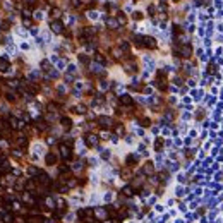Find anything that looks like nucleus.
I'll list each match as a JSON object with an SVG mask.
<instances>
[{
	"instance_id": "obj_1",
	"label": "nucleus",
	"mask_w": 223,
	"mask_h": 223,
	"mask_svg": "<svg viewBox=\"0 0 223 223\" xmlns=\"http://www.w3.org/2000/svg\"><path fill=\"white\" fill-rule=\"evenodd\" d=\"M52 31H53L55 35H60V33L64 31V24H62V22H58V21L52 22Z\"/></svg>"
},
{
	"instance_id": "obj_2",
	"label": "nucleus",
	"mask_w": 223,
	"mask_h": 223,
	"mask_svg": "<svg viewBox=\"0 0 223 223\" xmlns=\"http://www.w3.org/2000/svg\"><path fill=\"white\" fill-rule=\"evenodd\" d=\"M60 154H62V158H69V156H71V149H69V146L62 144V146H60Z\"/></svg>"
},
{
	"instance_id": "obj_3",
	"label": "nucleus",
	"mask_w": 223,
	"mask_h": 223,
	"mask_svg": "<svg viewBox=\"0 0 223 223\" xmlns=\"http://www.w3.org/2000/svg\"><path fill=\"white\" fill-rule=\"evenodd\" d=\"M55 163H57V154L48 153L46 154V165H55Z\"/></svg>"
},
{
	"instance_id": "obj_4",
	"label": "nucleus",
	"mask_w": 223,
	"mask_h": 223,
	"mask_svg": "<svg viewBox=\"0 0 223 223\" xmlns=\"http://www.w3.org/2000/svg\"><path fill=\"white\" fill-rule=\"evenodd\" d=\"M96 143H98V139H96V136H93V134H89L86 137V144L88 146H96Z\"/></svg>"
},
{
	"instance_id": "obj_5",
	"label": "nucleus",
	"mask_w": 223,
	"mask_h": 223,
	"mask_svg": "<svg viewBox=\"0 0 223 223\" xmlns=\"http://www.w3.org/2000/svg\"><path fill=\"white\" fill-rule=\"evenodd\" d=\"M110 124H112V120L108 117H101V118H100V125H101V127H110Z\"/></svg>"
},
{
	"instance_id": "obj_6",
	"label": "nucleus",
	"mask_w": 223,
	"mask_h": 223,
	"mask_svg": "<svg viewBox=\"0 0 223 223\" xmlns=\"http://www.w3.org/2000/svg\"><path fill=\"white\" fill-rule=\"evenodd\" d=\"M2 218H3V222H5V223H12V222H14V216H12L10 213H3V215H2Z\"/></svg>"
},
{
	"instance_id": "obj_7",
	"label": "nucleus",
	"mask_w": 223,
	"mask_h": 223,
	"mask_svg": "<svg viewBox=\"0 0 223 223\" xmlns=\"http://www.w3.org/2000/svg\"><path fill=\"white\" fill-rule=\"evenodd\" d=\"M60 122H62V125H64L65 129H71V124H72V122H71V118H65V117H64Z\"/></svg>"
},
{
	"instance_id": "obj_8",
	"label": "nucleus",
	"mask_w": 223,
	"mask_h": 223,
	"mask_svg": "<svg viewBox=\"0 0 223 223\" xmlns=\"http://www.w3.org/2000/svg\"><path fill=\"white\" fill-rule=\"evenodd\" d=\"M180 53H182V57H189L190 55V48L189 46H182L180 48Z\"/></svg>"
},
{
	"instance_id": "obj_9",
	"label": "nucleus",
	"mask_w": 223,
	"mask_h": 223,
	"mask_svg": "<svg viewBox=\"0 0 223 223\" xmlns=\"http://www.w3.org/2000/svg\"><path fill=\"white\" fill-rule=\"evenodd\" d=\"M144 41H146V46H149V48H154V39L153 38H144Z\"/></svg>"
},
{
	"instance_id": "obj_10",
	"label": "nucleus",
	"mask_w": 223,
	"mask_h": 223,
	"mask_svg": "<svg viewBox=\"0 0 223 223\" xmlns=\"http://www.w3.org/2000/svg\"><path fill=\"white\" fill-rule=\"evenodd\" d=\"M120 101H122V103H125V105H130V103H132V98L127 96V94H124V96L120 98Z\"/></svg>"
},
{
	"instance_id": "obj_11",
	"label": "nucleus",
	"mask_w": 223,
	"mask_h": 223,
	"mask_svg": "<svg viewBox=\"0 0 223 223\" xmlns=\"http://www.w3.org/2000/svg\"><path fill=\"white\" fill-rule=\"evenodd\" d=\"M7 60L5 58H0V71H7Z\"/></svg>"
},
{
	"instance_id": "obj_12",
	"label": "nucleus",
	"mask_w": 223,
	"mask_h": 223,
	"mask_svg": "<svg viewBox=\"0 0 223 223\" xmlns=\"http://www.w3.org/2000/svg\"><path fill=\"white\" fill-rule=\"evenodd\" d=\"M122 192H124V194H125V196H130V194H132V187H124V190H122Z\"/></svg>"
},
{
	"instance_id": "obj_13",
	"label": "nucleus",
	"mask_w": 223,
	"mask_h": 223,
	"mask_svg": "<svg viewBox=\"0 0 223 223\" xmlns=\"http://www.w3.org/2000/svg\"><path fill=\"white\" fill-rule=\"evenodd\" d=\"M108 26H112V28L115 29V28H118V22H117V21H113V19H110V21H108Z\"/></svg>"
},
{
	"instance_id": "obj_14",
	"label": "nucleus",
	"mask_w": 223,
	"mask_h": 223,
	"mask_svg": "<svg viewBox=\"0 0 223 223\" xmlns=\"http://www.w3.org/2000/svg\"><path fill=\"white\" fill-rule=\"evenodd\" d=\"M5 98H7L9 101H16V96H14V93H7V94H5Z\"/></svg>"
},
{
	"instance_id": "obj_15",
	"label": "nucleus",
	"mask_w": 223,
	"mask_h": 223,
	"mask_svg": "<svg viewBox=\"0 0 223 223\" xmlns=\"http://www.w3.org/2000/svg\"><path fill=\"white\" fill-rule=\"evenodd\" d=\"M144 172H146V173H151V172H153V165H151V163H146V167H144Z\"/></svg>"
},
{
	"instance_id": "obj_16",
	"label": "nucleus",
	"mask_w": 223,
	"mask_h": 223,
	"mask_svg": "<svg viewBox=\"0 0 223 223\" xmlns=\"http://www.w3.org/2000/svg\"><path fill=\"white\" fill-rule=\"evenodd\" d=\"M35 19H36V21H41V19H43V12H36V14H35Z\"/></svg>"
},
{
	"instance_id": "obj_17",
	"label": "nucleus",
	"mask_w": 223,
	"mask_h": 223,
	"mask_svg": "<svg viewBox=\"0 0 223 223\" xmlns=\"http://www.w3.org/2000/svg\"><path fill=\"white\" fill-rule=\"evenodd\" d=\"M52 16H53V17H58V16H60V10H58V9H53V10H52Z\"/></svg>"
},
{
	"instance_id": "obj_18",
	"label": "nucleus",
	"mask_w": 223,
	"mask_h": 223,
	"mask_svg": "<svg viewBox=\"0 0 223 223\" xmlns=\"http://www.w3.org/2000/svg\"><path fill=\"white\" fill-rule=\"evenodd\" d=\"M2 31H9V22H2Z\"/></svg>"
},
{
	"instance_id": "obj_19",
	"label": "nucleus",
	"mask_w": 223,
	"mask_h": 223,
	"mask_svg": "<svg viewBox=\"0 0 223 223\" xmlns=\"http://www.w3.org/2000/svg\"><path fill=\"white\" fill-rule=\"evenodd\" d=\"M75 112H79V113H84V112H86V107L79 105V107H77V110H75Z\"/></svg>"
},
{
	"instance_id": "obj_20",
	"label": "nucleus",
	"mask_w": 223,
	"mask_h": 223,
	"mask_svg": "<svg viewBox=\"0 0 223 223\" xmlns=\"http://www.w3.org/2000/svg\"><path fill=\"white\" fill-rule=\"evenodd\" d=\"M22 16H24V17H29V16H31V10H29V9H26V10H24V14H22Z\"/></svg>"
},
{
	"instance_id": "obj_21",
	"label": "nucleus",
	"mask_w": 223,
	"mask_h": 223,
	"mask_svg": "<svg viewBox=\"0 0 223 223\" xmlns=\"http://www.w3.org/2000/svg\"><path fill=\"white\" fill-rule=\"evenodd\" d=\"M96 60H98V62H103V60H105V58H103V57H101V53H96Z\"/></svg>"
}]
</instances>
